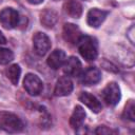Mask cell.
<instances>
[{
    "instance_id": "obj_8",
    "label": "cell",
    "mask_w": 135,
    "mask_h": 135,
    "mask_svg": "<svg viewBox=\"0 0 135 135\" xmlns=\"http://www.w3.org/2000/svg\"><path fill=\"white\" fill-rule=\"evenodd\" d=\"M63 72L64 74H66V76H72V77L79 76L81 73L80 60L75 56H71L70 58L65 59L63 63Z\"/></svg>"
},
{
    "instance_id": "obj_18",
    "label": "cell",
    "mask_w": 135,
    "mask_h": 135,
    "mask_svg": "<svg viewBox=\"0 0 135 135\" xmlns=\"http://www.w3.org/2000/svg\"><path fill=\"white\" fill-rule=\"evenodd\" d=\"M14 59V54L11 50L0 47V64H7Z\"/></svg>"
},
{
    "instance_id": "obj_15",
    "label": "cell",
    "mask_w": 135,
    "mask_h": 135,
    "mask_svg": "<svg viewBox=\"0 0 135 135\" xmlns=\"http://www.w3.org/2000/svg\"><path fill=\"white\" fill-rule=\"evenodd\" d=\"M64 11L73 18H79L82 14V6L77 0H66L64 3Z\"/></svg>"
},
{
    "instance_id": "obj_22",
    "label": "cell",
    "mask_w": 135,
    "mask_h": 135,
    "mask_svg": "<svg viewBox=\"0 0 135 135\" xmlns=\"http://www.w3.org/2000/svg\"><path fill=\"white\" fill-rule=\"evenodd\" d=\"M26 1L31 4H39V3L43 2V0H26Z\"/></svg>"
},
{
    "instance_id": "obj_12",
    "label": "cell",
    "mask_w": 135,
    "mask_h": 135,
    "mask_svg": "<svg viewBox=\"0 0 135 135\" xmlns=\"http://www.w3.org/2000/svg\"><path fill=\"white\" fill-rule=\"evenodd\" d=\"M101 79V72L97 68H89L81 75V83L84 85H92L99 82Z\"/></svg>"
},
{
    "instance_id": "obj_17",
    "label": "cell",
    "mask_w": 135,
    "mask_h": 135,
    "mask_svg": "<svg viewBox=\"0 0 135 135\" xmlns=\"http://www.w3.org/2000/svg\"><path fill=\"white\" fill-rule=\"evenodd\" d=\"M6 75H7V78L9 79V81L13 84H17L18 81H19L20 75H21V69H20V66L18 64L11 65L7 69V71H6Z\"/></svg>"
},
{
    "instance_id": "obj_19",
    "label": "cell",
    "mask_w": 135,
    "mask_h": 135,
    "mask_svg": "<svg viewBox=\"0 0 135 135\" xmlns=\"http://www.w3.org/2000/svg\"><path fill=\"white\" fill-rule=\"evenodd\" d=\"M134 109H135V104H134V101L132 99H130L128 101V103L126 104V108H124V112H123V116L132 121L135 120V114H134Z\"/></svg>"
},
{
    "instance_id": "obj_21",
    "label": "cell",
    "mask_w": 135,
    "mask_h": 135,
    "mask_svg": "<svg viewBox=\"0 0 135 135\" xmlns=\"http://www.w3.org/2000/svg\"><path fill=\"white\" fill-rule=\"evenodd\" d=\"M4 43H6V38L2 34V32L0 31V44H4Z\"/></svg>"
},
{
    "instance_id": "obj_16",
    "label": "cell",
    "mask_w": 135,
    "mask_h": 135,
    "mask_svg": "<svg viewBox=\"0 0 135 135\" xmlns=\"http://www.w3.org/2000/svg\"><path fill=\"white\" fill-rule=\"evenodd\" d=\"M57 19H58L57 13L55 11H53V9H45L40 15V21H41V23L45 27H47V28L53 27L56 24Z\"/></svg>"
},
{
    "instance_id": "obj_10",
    "label": "cell",
    "mask_w": 135,
    "mask_h": 135,
    "mask_svg": "<svg viewBox=\"0 0 135 135\" xmlns=\"http://www.w3.org/2000/svg\"><path fill=\"white\" fill-rule=\"evenodd\" d=\"M108 12L99 9V8H91L86 15V21L88 24L92 27H98L107 18Z\"/></svg>"
},
{
    "instance_id": "obj_7",
    "label": "cell",
    "mask_w": 135,
    "mask_h": 135,
    "mask_svg": "<svg viewBox=\"0 0 135 135\" xmlns=\"http://www.w3.org/2000/svg\"><path fill=\"white\" fill-rule=\"evenodd\" d=\"M81 32L79 27L73 23H65L63 25V38L71 44H77L81 38Z\"/></svg>"
},
{
    "instance_id": "obj_20",
    "label": "cell",
    "mask_w": 135,
    "mask_h": 135,
    "mask_svg": "<svg viewBox=\"0 0 135 135\" xmlns=\"http://www.w3.org/2000/svg\"><path fill=\"white\" fill-rule=\"evenodd\" d=\"M95 133H96V134H101V135H103V134L116 133V131H113V130L109 129V128H108V127H105V126H99V127H98V128L96 129Z\"/></svg>"
},
{
    "instance_id": "obj_6",
    "label": "cell",
    "mask_w": 135,
    "mask_h": 135,
    "mask_svg": "<svg viewBox=\"0 0 135 135\" xmlns=\"http://www.w3.org/2000/svg\"><path fill=\"white\" fill-rule=\"evenodd\" d=\"M23 86L25 89V91L32 95V96H37L41 93L42 89H43V84L42 81L40 80V78L35 75V74H26L23 80Z\"/></svg>"
},
{
    "instance_id": "obj_3",
    "label": "cell",
    "mask_w": 135,
    "mask_h": 135,
    "mask_svg": "<svg viewBox=\"0 0 135 135\" xmlns=\"http://www.w3.org/2000/svg\"><path fill=\"white\" fill-rule=\"evenodd\" d=\"M19 21L20 16L16 9L12 7H5L0 12V23L4 28L12 30L19 24Z\"/></svg>"
},
{
    "instance_id": "obj_14",
    "label": "cell",
    "mask_w": 135,
    "mask_h": 135,
    "mask_svg": "<svg viewBox=\"0 0 135 135\" xmlns=\"http://www.w3.org/2000/svg\"><path fill=\"white\" fill-rule=\"evenodd\" d=\"M84 119H85V112H84L83 108L81 105H76L75 109H74V112H73V114L70 118L71 127L75 130L79 129L83 124Z\"/></svg>"
},
{
    "instance_id": "obj_2",
    "label": "cell",
    "mask_w": 135,
    "mask_h": 135,
    "mask_svg": "<svg viewBox=\"0 0 135 135\" xmlns=\"http://www.w3.org/2000/svg\"><path fill=\"white\" fill-rule=\"evenodd\" d=\"M23 127L22 120L17 115L8 112H0V130L16 133L22 131Z\"/></svg>"
},
{
    "instance_id": "obj_9",
    "label": "cell",
    "mask_w": 135,
    "mask_h": 135,
    "mask_svg": "<svg viewBox=\"0 0 135 135\" xmlns=\"http://www.w3.org/2000/svg\"><path fill=\"white\" fill-rule=\"evenodd\" d=\"M72 91H73V82L71 78L69 76H62L57 80L55 84L54 94L56 96H66L71 94Z\"/></svg>"
},
{
    "instance_id": "obj_13",
    "label": "cell",
    "mask_w": 135,
    "mask_h": 135,
    "mask_svg": "<svg viewBox=\"0 0 135 135\" xmlns=\"http://www.w3.org/2000/svg\"><path fill=\"white\" fill-rule=\"evenodd\" d=\"M65 59H66V55L62 50H55L50 54L46 62L51 69L57 70L63 65Z\"/></svg>"
},
{
    "instance_id": "obj_1",
    "label": "cell",
    "mask_w": 135,
    "mask_h": 135,
    "mask_svg": "<svg viewBox=\"0 0 135 135\" xmlns=\"http://www.w3.org/2000/svg\"><path fill=\"white\" fill-rule=\"evenodd\" d=\"M78 51L80 55L88 61H93L97 58L98 55V47H97V41L95 38L86 35H82L79 41L77 42Z\"/></svg>"
},
{
    "instance_id": "obj_11",
    "label": "cell",
    "mask_w": 135,
    "mask_h": 135,
    "mask_svg": "<svg viewBox=\"0 0 135 135\" xmlns=\"http://www.w3.org/2000/svg\"><path fill=\"white\" fill-rule=\"evenodd\" d=\"M79 100L82 103H84L94 113H99L102 109V105H101L100 101L94 95H92L88 92H82L79 96Z\"/></svg>"
},
{
    "instance_id": "obj_4",
    "label": "cell",
    "mask_w": 135,
    "mask_h": 135,
    "mask_svg": "<svg viewBox=\"0 0 135 135\" xmlns=\"http://www.w3.org/2000/svg\"><path fill=\"white\" fill-rule=\"evenodd\" d=\"M101 95L107 104L116 105L121 98L120 88L116 82H109L107 86L102 90Z\"/></svg>"
},
{
    "instance_id": "obj_5",
    "label": "cell",
    "mask_w": 135,
    "mask_h": 135,
    "mask_svg": "<svg viewBox=\"0 0 135 135\" xmlns=\"http://www.w3.org/2000/svg\"><path fill=\"white\" fill-rule=\"evenodd\" d=\"M33 46L37 55L44 56L51 49V40L46 34L38 32L33 36Z\"/></svg>"
}]
</instances>
